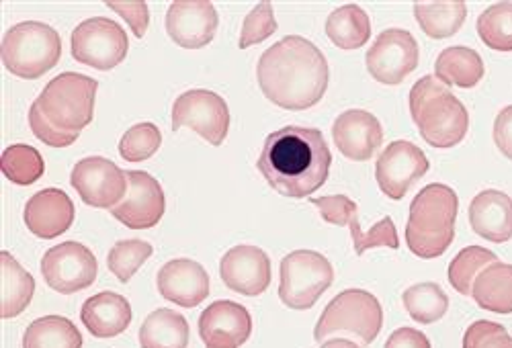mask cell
Segmentation results:
<instances>
[{
  "mask_svg": "<svg viewBox=\"0 0 512 348\" xmlns=\"http://www.w3.org/2000/svg\"><path fill=\"white\" fill-rule=\"evenodd\" d=\"M256 80L269 103L287 111H306L322 101L330 68L310 39L287 35L261 56Z\"/></svg>",
  "mask_w": 512,
  "mask_h": 348,
  "instance_id": "1",
  "label": "cell"
},
{
  "mask_svg": "<svg viewBox=\"0 0 512 348\" xmlns=\"http://www.w3.org/2000/svg\"><path fill=\"white\" fill-rule=\"evenodd\" d=\"M332 152L320 129L287 125L267 136L256 168L271 189L289 199L316 193L328 179Z\"/></svg>",
  "mask_w": 512,
  "mask_h": 348,
  "instance_id": "2",
  "label": "cell"
},
{
  "mask_svg": "<svg viewBox=\"0 0 512 348\" xmlns=\"http://www.w3.org/2000/svg\"><path fill=\"white\" fill-rule=\"evenodd\" d=\"M410 115L420 138L433 148H453L467 136V109L437 76H422L412 86Z\"/></svg>",
  "mask_w": 512,
  "mask_h": 348,
  "instance_id": "3",
  "label": "cell"
},
{
  "mask_svg": "<svg viewBox=\"0 0 512 348\" xmlns=\"http://www.w3.org/2000/svg\"><path fill=\"white\" fill-rule=\"evenodd\" d=\"M459 199L441 183L426 185L410 203L406 224L408 248L420 258H439L455 240Z\"/></svg>",
  "mask_w": 512,
  "mask_h": 348,
  "instance_id": "4",
  "label": "cell"
},
{
  "mask_svg": "<svg viewBox=\"0 0 512 348\" xmlns=\"http://www.w3.org/2000/svg\"><path fill=\"white\" fill-rule=\"evenodd\" d=\"M383 326V310L379 299L363 289L338 293L322 312L314 338L318 344L326 340H347L367 348Z\"/></svg>",
  "mask_w": 512,
  "mask_h": 348,
  "instance_id": "5",
  "label": "cell"
},
{
  "mask_svg": "<svg viewBox=\"0 0 512 348\" xmlns=\"http://www.w3.org/2000/svg\"><path fill=\"white\" fill-rule=\"evenodd\" d=\"M99 82L78 72H64L50 80L33 107L62 134L78 136L93 121Z\"/></svg>",
  "mask_w": 512,
  "mask_h": 348,
  "instance_id": "6",
  "label": "cell"
},
{
  "mask_svg": "<svg viewBox=\"0 0 512 348\" xmlns=\"http://www.w3.org/2000/svg\"><path fill=\"white\" fill-rule=\"evenodd\" d=\"M0 56L11 74L35 80L60 62L62 39L60 33L46 23L23 21L5 33L0 43Z\"/></svg>",
  "mask_w": 512,
  "mask_h": 348,
  "instance_id": "7",
  "label": "cell"
},
{
  "mask_svg": "<svg viewBox=\"0 0 512 348\" xmlns=\"http://www.w3.org/2000/svg\"><path fill=\"white\" fill-rule=\"evenodd\" d=\"M334 283L330 260L316 250H293L281 260L279 297L291 310H310Z\"/></svg>",
  "mask_w": 512,
  "mask_h": 348,
  "instance_id": "8",
  "label": "cell"
},
{
  "mask_svg": "<svg viewBox=\"0 0 512 348\" xmlns=\"http://www.w3.org/2000/svg\"><path fill=\"white\" fill-rule=\"evenodd\" d=\"M70 46L76 62L107 72L125 60L130 41L119 23L107 17H93L72 31Z\"/></svg>",
  "mask_w": 512,
  "mask_h": 348,
  "instance_id": "9",
  "label": "cell"
},
{
  "mask_svg": "<svg viewBox=\"0 0 512 348\" xmlns=\"http://www.w3.org/2000/svg\"><path fill=\"white\" fill-rule=\"evenodd\" d=\"M191 127L211 146H222L230 129V109L224 97L213 91L193 89L183 93L173 105V129Z\"/></svg>",
  "mask_w": 512,
  "mask_h": 348,
  "instance_id": "10",
  "label": "cell"
},
{
  "mask_svg": "<svg viewBox=\"0 0 512 348\" xmlns=\"http://www.w3.org/2000/svg\"><path fill=\"white\" fill-rule=\"evenodd\" d=\"M97 271L95 254L80 242L58 244L41 258V275L62 295H72L91 287L97 279Z\"/></svg>",
  "mask_w": 512,
  "mask_h": 348,
  "instance_id": "11",
  "label": "cell"
},
{
  "mask_svg": "<svg viewBox=\"0 0 512 348\" xmlns=\"http://www.w3.org/2000/svg\"><path fill=\"white\" fill-rule=\"evenodd\" d=\"M418 58V43L410 31L386 29L367 52V70L377 82L396 86L416 70Z\"/></svg>",
  "mask_w": 512,
  "mask_h": 348,
  "instance_id": "12",
  "label": "cell"
},
{
  "mask_svg": "<svg viewBox=\"0 0 512 348\" xmlns=\"http://www.w3.org/2000/svg\"><path fill=\"white\" fill-rule=\"evenodd\" d=\"M70 185L80 199L99 209H113L127 193L125 172L103 156H91L80 160L70 174Z\"/></svg>",
  "mask_w": 512,
  "mask_h": 348,
  "instance_id": "13",
  "label": "cell"
},
{
  "mask_svg": "<svg viewBox=\"0 0 512 348\" xmlns=\"http://www.w3.org/2000/svg\"><path fill=\"white\" fill-rule=\"evenodd\" d=\"M127 193L111 215L132 230H150L158 226L166 211V197L160 183L144 170H127Z\"/></svg>",
  "mask_w": 512,
  "mask_h": 348,
  "instance_id": "14",
  "label": "cell"
},
{
  "mask_svg": "<svg viewBox=\"0 0 512 348\" xmlns=\"http://www.w3.org/2000/svg\"><path fill=\"white\" fill-rule=\"evenodd\" d=\"M431 164L424 152L408 140H398L381 152L375 164V179L381 193L392 201L404 199L408 189L418 183Z\"/></svg>",
  "mask_w": 512,
  "mask_h": 348,
  "instance_id": "15",
  "label": "cell"
},
{
  "mask_svg": "<svg viewBox=\"0 0 512 348\" xmlns=\"http://www.w3.org/2000/svg\"><path fill=\"white\" fill-rule=\"evenodd\" d=\"M220 17L209 0H175L166 13V33L177 46L199 50L216 37Z\"/></svg>",
  "mask_w": 512,
  "mask_h": 348,
  "instance_id": "16",
  "label": "cell"
},
{
  "mask_svg": "<svg viewBox=\"0 0 512 348\" xmlns=\"http://www.w3.org/2000/svg\"><path fill=\"white\" fill-rule=\"evenodd\" d=\"M220 277L230 291L259 297L271 285V258L259 246H234L220 260Z\"/></svg>",
  "mask_w": 512,
  "mask_h": 348,
  "instance_id": "17",
  "label": "cell"
},
{
  "mask_svg": "<svg viewBox=\"0 0 512 348\" xmlns=\"http://www.w3.org/2000/svg\"><path fill=\"white\" fill-rule=\"evenodd\" d=\"M252 334L248 310L234 301H216L199 316V336L207 348H240Z\"/></svg>",
  "mask_w": 512,
  "mask_h": 348,
  "instance_id": "18",
  "label": "cell"
},
{
  "mask_svg": "<svg viewBox=\"0 0 512 348\" xmlns=\"http://www.w3.org/2000/svg\"><path fill=\"white\" fill-rule=\"evenodd\" d=\"M332 140L345 158L367 162L383 142V129L379 119L369 111L349 109L334 119Z\"/></svg>",
  "mask_w": 512,
  "mask_h": 348,
  "instance_id": "19",
  "label": "cell"
},
{
  "mask_svg": "<svg viewBox=\"0 0 512 348\" xmlns=\"http://www.w3.org/2000/svg\"><path fill=\"white\" fill-rule=\"evenodd\" d=\"M158 291L164 299L177 303L181 308H197L209 295L207 271L189 258H175L158 271Z\"/></svg>",
  "mask_w": 512,
  "mask_h": 348,
  "instance_id": "20",
  "label": "cell"
},
{
  "mask_svg": "<svg viewBox=\"0 0 512 348\" xmlns=\"http://www.w3.org/2000/svg\"><path fill=\"white\" fill-rule=\"evenodd\" d=\"M74 224V203L62 189H44L25 205V226L41 240H54Z\"/></svg>",
  "mask_w": 512,
  "mask_h": 348,
  "instance_id": "21",
  "label": "cell"
},
{
  "mask_svg": "<svg viewBox=\"0 0 512 348\" xmlns=\"http://www.w3.org/2000/svg\"><path fill=\"white\" fill-rule=\"evenodd\" d=\"M469 224L490 242H508L512 238V199L496 189L478 193L469 203Z\"/></svg>",
  "mask_w": 512,
  "mask_h": 348,
  "instance_id": "22",
  "label": "cell"
},
{
  "mask_svg": "<svg viewBox=\"0 0 512 348\" xmlns=\"http://www.w3.org/2000/svg\"><path fill=\"white\" fill-rule=\"evenodd\" d=\"M80 320L95 338H113L132 324V306L123 295L103 291L82 303Z\"/></svg>",
  "mask_w": 512,
  "mask_h": 348,
  "instance_id": "23",
  "label": "cell"
},
{
  "mask_svg": "<svg viewBox=\"0 0 512 348\" xmlns=\"http://www.w3.org/2000/svg\"><path fill=\"white\" fill-rule=\"evenodd\" d=\"M33 295V277L17 263L11 252H0V318H17L29 308Z\"/></svg>",
  "mask_w": 512,
  "mask_h": 348,
  "instance_id": "24",
  "label": "cell"
},
{
  "mask_svg": "<svg viewBox=\"0 0 512 348\" xmlns=\"http://www.w3.org/2000/svg\"><path fill=\"white\" fill-rule=\"evenodd\" d=\"M472 297L478 306L492 314H512V265L496 263L488 265L476 279Z\"/></svg>",
  "mask_w": 512,
  "mask_h": 348,
  "instance_id": "25",
  "label": "cell"
},
{
  "mask_svg": "<svg viewBox=\"0 0 512 348\" xmlns=\"http://www.w3.org/2000/svg\"><path fill=\"white\" fill-rule=\"evenodd\" d=\"M484 72L480 54L463 46L443 50L435 62V76L445 86H459V89H474L484 78Z\"/></svg>",
  "mask_w": 512,
  "mask_h": 348,
  "instance_id": "26",
  "label": "cell"
},
{
  "mask_svg": "<svg viewBox=\"0 0 512 348\" xmlns=\"http://www.w3.org/2000/svg\"><path fill=\"white\" fill-rule=\"evenodd\" d=\"M326 35L340 50H359L371 37V21L359 5H345L326 19Z\"/></svg>",
  "mask_w": 512,
  "mask_h": 348,
  "instance_id": "27",
  "label": "cell"
},
{
  "mask_svg": "<svg viewBox=\"0 0 512 348\" xmlns=\"http://www.w3.org/2000/svg\"><path fill=\"white\" fill-rule=\"evenodd\" d=\"M142 348H187L189 322L175 310L160 308L152 312L140 328Z\"/></svg>",
  "mask_w": 512,
  "mask_h": 348,
  "instance_id": "28",
  "label": "cell"
},
{
  "mask_svg": "<svg viewBox=\"0 0 512 348\" xmlns=\"http://www.w3.org/2000/svg\"><path fill=\"white\" fill-rule=\"evenodd\" d=\"M414 17L420 29L433 39L453 37L467 17L463 0H441V3H414Z\"/></svg>",
  "mask_w": 512,
  "mask_h": 348,
  "instance_id": "29",
  "label": "cell"
},
{
  "mask_svg": "<svg viewBox=\"0 0 512 348\" xmlns=\"http://www.w3.org/2000/svg\"><path fill=\"white\" fill-rule=\"evenodd\" d=\"M23 348H82V336L68 318L44 316L27 326Z\"/></svg>",
  "mask_w": 512,
  "mask_h": 348,
  "instance_id": "30",
  "label": "cell"
},
{
  "mask_svg": "<svg viewBox=\"0 0 512 348\" xmlns=\"http://www.w3.org/2000/svg\"><path fill=\"white\" fill-rule=\"evenodd\" d=\"M404 308L418 324H435L449 310V297L437 283H418L404 291Z\"/></svg>",
  "mask_w": 512,
  "mask_h": 348,
  "instance_id": "31",
  "label": "cell"
},
{
  "mask_svg": "<svg viewBox=\"0 0 512 348\" xmlns=\"http://www.w3.org/2000/svg\"><path fill=\"white\" fill-rule=\"evenodd\" d=\"M498 256L482 246H467L463 248L449 265V283L461 295H472L474 283L478 275L492 263H496Z\"/></svg>",
  "mask_w": 512,
  "mask_h": 348,
  "instance_id": "32",
  "label": "cell"
},
{
  "mask_svg": "<svg viewBox=\"0 0 512 348\" xmlns=\"http://www.w3.org/2000/svg\"><path fill=\"white\" fill-rule=\"evenodd\" d=\"M0 168H3V174L11 183L29 187L44 177L46 162L35 148L25 144H13L3 152Z\"/></svg>",
  "mask_w": 512,
  "mask_h": 348,
  "instance_id": "33",
  "label": "cell"
},
{
  "mask_svg": "<svg viewBox=\"0 0 512 348\" xmlns=\"http://www.w3.org/2000/svg\"><path fill=\"white\" fill-rule=\"evenodd\" d=\"M478 33L490 50L512 52V3L490 5L478 19Z\"/></svg>",
  "mask_w": 512,
  "mask_h": 348,
  "instance_id": "34",
  "label": "cell"
},
{
  "mask_svg": "<svg viewBox=\"0 0 512 348\" xmlns=\"http://www.w3.org/2000/svg\"><path fill=\"white\" fill-rule=\"evenodd\" d=\"M152 254L154 248L146 240H121L109 250L107 267L119 283H130Z\"/></svg>",
  "mask_w": 512,
  "mask_h": 348,
  "instance_id": "35",
  "label": "cell"
},
{
  "mask_svg": "<svg viewBox=\"0 0 512 348\" xmlns=\"http://www.w3.org/2000/svg\"><path fill=\"white\" fill-rule=\"evenodd\" d=\"M162 144V134L154 123H138L127 129L119 140V154L127 162H144L152 158Z\"/></svg>",
  "mask_w": 512,
  "mask_h": 348,
  "instance_id": "36",
  "label": "cell"
},
{
  "mask_svg": "<svg viewBox=\"0 0 512 348\" xmlns=\"http://www.w3.org/2000/svg\"><path fill=\"white\" fill-rule=\"evenodd\" d=\"M349 228H351L355 252L359 256L363 252H367L369 248H392V250H398V246H400L398 232H396V226H394L392 217H383V220L377 222L369 232H363L361 224H359V213H355L351 217Z\"/></svg>",
  "mask_w": 512,
  "mask_h": 348,
  "instance_id": "37",
  "label": "cell"
},
{
  "mask_svg": "<svg viewBox=\"0 0 512 348\" xmlns=\"http://www.w3.org/2000/svg\"><path fill=\"white\" fill-rule=\"evenodd\" d=\"M275 31H277V21H275V15H273V3H269V0H263V3L256 5L246 15L238 46H240V50H248L252 46H259V43H263Z\"/></svg>",
  "mask_w": 512,
  "mask_h": 348,
  "instance_id": "38",
  "label": "cell"
},
{
  "mask_svg": "<svg viewBox=\"0 0 512 348\" xmlns=\"http://www.w3.org/2000/svg\"><path fill=\"white\" fill-rule=\"evenodd\" d=\"M463 348H512V336L502 324L480 320L465 330Z\"/></svg>",
  "mask_w": 512,
  "mask_h": 348,
  "instance_id": "39",
  "label": "cell"
},
{
  "mask_svg": "<svg viewBox=\"0 0 512 348\" xmlns=\"http://www.w3.org/2000/svg\"><path fill=\"white\" fill-rule=\"evenodd\" d=\"M320 209L322 220L332 226H349L351 217L359 211L357 203L347 195H326L312 201Z\"/></svg>",
  "mask_w": 512,
  "mask_h": 348,
  "instance_id": "40",
  "label": "cell"
},
{
  "mask_svg": "<svg viewBox=\"0 0 512 348\" xmlns=\"http://www.w3.org/2000/svg\"><path fill=\"white\" fill-rule=\"evenodd\" d=\"M105 5L127 21L138 39L146 35L150 25V9L144 0H107Z\"/></svg>",
  "mask_w": 512,
  "mask_h": 348,
  "instance_id": "41",
  "label": "cell"
},
{
  "mask_svg": "<svg viewBox=\"0 0 512 348\" xmlns=\"http://www.w3.org/2000/svg\"><path fill=\"white\" fill-rule=\"evenodd\" d=\"M29 125H31V132L35 134V138L52 148H68L78 140V136L62 134V132H58V129H54L33 105L29 109Z\"/></svg>",
  "mask_w": 512,
  "mask_h": 348,
  "instance_id": "42",
  "label": "cell"
},
{
  "mask_svg": "<svg viewBox=\"0 0 512 348\" xmlns=\"http://www.w3.org/2000/svg\"><path fill=\"white\" fill-rule=\"evenodd\" d=\"M494 142L502 156L512 160V105L504 107L494 121Z\"/></svg>",
  "mask_w": 512,
  "mask_h": 348,
  "instance_id": "43",
  "label": "cell"
},
{
  "mask_svg": "<svg viewBox=\"0 0 512 348\" xmlns=\"http://www.w3.org/2000/svg\"><path fill=\"white\" fill-rule=\"evenodd\" d=\"M383 348H433V346H431V340L426 338V334H422L420 330L398 328L396 332H392V336L388 338Z\"/></svg>",
  "mask_w": 512,
  "mask_h": 348,
  "instance_id": "44",
  "label": "cell"
}]
</instances>
